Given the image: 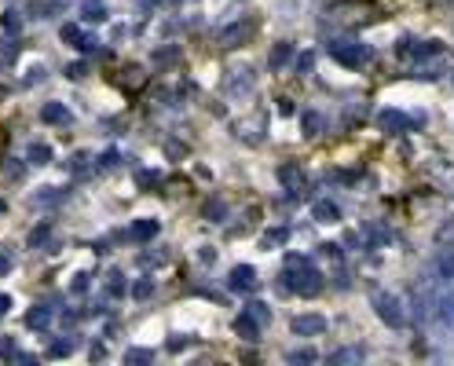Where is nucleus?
Segmentation results:
<instances>
[{
	"mask_svg": "<svg viewBox=\"0 0 454 366\" xmlns=\"http://www.w3.org/2000/svg\"><path fill=\"white\" fill-rule=\"evenodd\" d=\"M161 4H172V0H140V8H161Z\"/></svg>",
	"mask_w": 454,
	"mask_h": 366,
	"instance_id": "53",
	"label": "nucleus"
},
{
	"mask_svg": "<svg viewBox=\"0 0 454 366\" xmlns=\"http://www.w3.org/2000/svg\"><path fill=\"white\" fill-rule=\"evenodd\" d=\"M77 348V341L74 337H62V341H55L52 348H48V359H62V355H70Z\"/></svg>",
	"mask_w": 454,
	"mask_h": 366,
	"instance_id": "30",
	"label": "nucleus"
},
{
	"mask_svg": "<svg viewBox=\"0 0 454 366\" xmlns=\"http://www.w3.org/2000/svg\"><path fill=\"white\" fill-rule=\"evenodd\" d=\"M136 183L140 187H154L158 183V172H136Z\"/></svg>",
	"mask_w": 454,
	"mask_h": 366,
	"instance_id": "43",
	"label": "nucleus"
},
{
	"mask_svg": "<svg viewBox=\"0 0 454 366\" xmlns=\"http://www.w3.org/2000/svg\"><path fill=\"white\" fill-rule=\"evenodd\" d=\"M77 322V311H62V326H74Z\"/></svg>",
	"mask_w": 454,
	"mask_h": 366,
	"instance_id": "55",
	"label": "nucleus"
},
{
	"mask_svg": "<svg viewBox=\"0 0 454 366\" xmlns=\"http://www.w3.org/2000/svg\"><path fill=\"white\" fill-rule=\"evenodd\" d=\"M253 30H256L253 18H239V23H231V26L220 30V45H224V48H242L246 40L253 37Z\"/></svg>",
	"mask_w": 454,
	"mask_h": 366,
	"instance_id": "7",
	"label": "nucleus"
},
{
	"mask_svg": "<svg viewBox=\"0 0 454 366\" xmlns=\"http://www.w3.org/2000/svg\"><path fill=\"white\" fill-rule=\"evenodd\" d=\"M26 161H30V165H48V161H52V147H48V143H30Z\"/></svg>",
	"mask_w": 454,
	"mask_h": 366,
	"instance_id": "25",
	"label": "nucleus"
},
{
	"mask_svg": "<svg viewBox=\"0 0 454 366\" xmlns=\"http://www.w3.org/2000/svg\"><path fill=\"white\" fill-rule=\"evenodd\" d=\"M429 268L440 286H450L454 282V246H436V256H432Z\"/></svg>",
	"mask_w": 454,
	"mask_h": 366,
	"instance_id": "6",
	"label": "nucleus"
},
{
	"mask_svg": "<svg viewBox=\"0 0 454 366\" xmlns=\"http://www.w3.org/2000/svg\"><path fill=\"white\" fill-rule=\"evenodd\" d=\"M290 59H293V45H290V40H278V45L271 48V55H268V67L271 70H283Z\"/></svg>",
	"mask_w": 454,
	"mask_h": 366,
	"instance_id": "19",
	"label": "nucleus"
},
{
	"mask_svg": "<svg viewBox=\"0 0 454 366\" xmlns=\"http://www.w3.org/2000/svg\"><path fill=\"white\" fill-rule=\"evenodd\" d=\"M118 165V150H106V154L99 158V168H114Z\"/></svg>",
	"mask_w": 454,
	"mask_h": 366,
	"instance_id": "44",
	"label": "nucleus"
},
{
	"mask_svg": "<svg viewBox=\"0 0 454 366\" xmlns=\"http://www.w3.org/2000/svg\"><path fill=\"white\" fill-rule=\"evenodd\" d=\"M70 172H74V176H84V172H89V154H84V150L70 158Z\"/></svg>",
	"mask_w": 454,
	"mask_h": 366,
	"instance_id": "36",
	"label": "nucleus"
},
{
	"mask_svg": "<svg viewBox=\"0 0 454 366\" xmlns=\"http://www.w3.org/2000/svg\"><path fill=\"white\" fill-rule=\"evenodd\" d=\"M4 168H8V176H11V180L23 176V165H4Z\"/></svg>",
	"mask_w": 454,
	"mask_h": 366,
	"instance_id": "54",
	"label": "nucleus"
},
{
	"mask_svg": "<svg viewBox=\"0 0 454 366\" xmlns=\"http://www.w3.org/2000/svg\"><path fill=\"white\" fill-rule=\"evenodd\" d=\"M150 293H154V282H150V278H140V282L132 286V297H136V300H147Z\"/></svg>",
	"mask_w": 454,
	"mask_h": 366,
	"instance_id": "38",
	"label": "nucleus"
},
{
	"mask_svg": "<svg viewBox=\"0 0 454 366\" xmlns=\"http://www.w3.org/2000/svg\"><path fill=\"white\" fill-rule=\"evenodd\" d=\"M106 297H110V300L125 297V275H121V271H110V275H106Z\"/></svg>",
	"mask_w": 454,
	"mask_h": 366,
	"instance_id": "29",
	"label": "nucleus"
},
{
	"mask_svg": "<svg viewBox=\"0 0 454 366\" xmlns=\"http://www.w3.org/2000/svg\"><path fill=\"white\" fill-rule=\"evenodd\" d=\"M84 74H89V67H84V62H70V67H67V77H74V81H81Z\"/></svg>",
	"mask_w": 454,
	"mask_h": 366,
	"instance_id": "42",
	"label": "nucleus"
},
{
	"mask_svg": "<svg viewBox=\"0 0 454 366\" xmlns=\"http://www.w3.org/2000/svg\"><path fill=\"white\" fill-rule=\"evenodd\" d=\"M322 253H327V256H334V261H337V256H341V246H337V242H327V246H322Z\"/></svg>",
	"mask_w": 454,
	"mask_h": 366,
	"instance_id": "50",
	"label": "nucleus"
},
{
	"mask_svg": "<svg viewBox=\"0 0 454 366\" xmlns=\"http://www.w3.org/2000/svg\"><path fill=\"white\" fill-rule=\"evenodd\" d=\"M334 282H337L341 290H348V271H344V268H337V271H334Z\"/></svg>",
	"mask_w": 454,
	"mask_h": 366,
	"instance_id": "46",
	"label": "nucleus"
},
{
	"mask_svg": "<svg viewBox=\"0 0 454 366\" xmlns=\"http://www.w3.org/2000/svg\"><path fill=\"white\" fill-rule=\"evenodd\" d=\"M62 40H67L70 48H77V52H96V45H99V40H96L92 33H84L77 23H67V26H62Z\"/></svg>",
	"mask_w": 454,
	"mask_h": 366,
	"instance_id": "10",
	"label": "nucleus"
},
{
	"mask_svg": "<svg viewBox=\"0 0 454 366\" xmlns=\"http://www.w3.org/2000/svg\"><path fill=\"white\" fill-rule=\"evenodd\" d=\"M125 362H128V366H136V362H154V352H147V348H128V352H125Z\"/></svg>",
	"mask_w": 454,
	"mask_h": 366,
	"instance_id": "33",
	"label": "nucleus"
},
{
	"mask_svg": "<svg viewBox=\"0 0 454 366\" xmlns=\"http://www.w3.org/2000/svg\"><path fill=\"white\" fill-rule=\"evenodd\" d=\"M84 290H89V275H74V293H84Z\"/></svg>",
	"mask_w": 454,
	"mask_h": 366,
	"instance_id": "45",
	"label": "nucleus"
},
{
	"mask_svg": "<svg viewBox=\"0 0 454 366\" xmlns=\"http://www.w3.org/2000/svg\"><path fill=\"white\" fill-rule=\"evenodd\" d=\"M15 352H18L15 341L11 337H0V359H15Z\"/></svg>",
	"mask_w": 454,
	"mask_h": 366,
	"instance_id": "41",
	"label": "nucleus"
},
{
	"mask_svg": "<svg viewBox=\"0 0 454 366\" xmlns=\"http://www.w3.org/2000/svg\"><path fill=\"white\" fill-rule=\"evenodd\" d=\"M40 121H48V125H70V110L62 103H45V106H40Z\"/></svg>",
	"mask_w": 454,
	"mask_h": 366,
	"instance_id": "18",
	"label": "nucleus"
},
{
	"mask_svg": "<svg viewBox=\"0 0 454 366\" xmlns=\"http://www.w3.org/2000/svg\"><path fill=\"white\" fill-rule=\"evenodd\" d=\"M374 311H378V319L385 322V326H392V330L407 326V304H403L396 293L378 290V293H374Z\"/></svg>",
	"mask_w": 454,
	"mask_h": 366,
	"instance_id": "3",
	"label": "nucleus"
},
{
	"mask_svg": "<svg viewBox=\"0 0 454 366\" xmlns=\"http://www.w3.org/2000/svg\"><path fill=\"white\" fill-rule=\"evenodd\" d=\"M322 290V275L319 268L300 253H286V271L278 278V293H300V297H315Z\"/></svg>",
	"mask_w": 454,
	"mask_h": 366,
	"instance_id": "1",
	"label": "nucleus"
},
{
	"mask_svg": "<svg viewBox=\"0 0 454 366\" xmlns=\"http://www.w3.org/2000/svg\"><path fill=\"white\" fill-rule=\"evenodd\" d=\"M432 242H436V246H454V217L440 220L436 234H432Z\"/></svg>",
	"mask_w": 454,
	"mask_h": 366,
	"instance_id": "28",
	"label": "nucleus"
},
{
	"mask_svg": "<svg viewBox=\"0 0 454 366\" xmlns=\"http://www.w3.org/2000/svg\"><path fill=\"white\" fill-rule=\"evenodd\" d=\"M62 11H67V0H33V4H30L33 18H55Z\"/></svg>",
	"mask_w": 454,
	"mask_h": 366,
	"instance_id": "15",
	"label": "nucleus"
},
{
	"mask_svg": "<svg viewBox=\"0 0 454 366\" xmlns=\"http://www.w3.org/2000/svg\"><path fill=\"white\" fill-rule=\"evenodd\" d=\"M227 290H234V293H253V290H256V268H253V264L231 268V275H227Z\"/></svg>",
	"mask_w": 454,
	"mask_h": 366,
	"instance_id": "9",
	"label": "nucleus"
},
{
	"mask_svg": "<svg viewBox=\"0 0 454 366\" xmlns=\"http://www.w3.org/2000/svg\"><path fill=\"white\" fill-rule=\"evenodd\" d=\"M48 242H52V224H37L30 231V249H48Z\"/></svg>",
	"mask_w": 454,
	"mask_h": 366,
	"instance_id": "26",
	"label": "nucleus"
},
{
	"mask_svg": "<svg viewBox=\"0 0 454 366\" xmlns=\"http://www.w3.org/2000/svg\"><path fill=\"white\" fill-rule=\"evenodd\" d=\"M8 311H11V297L0 293V315H8Z\"/></svg>",
	"mask_w": 454,
	"mask_h": 366,
	"instance_id": "51",
	"label": "nucleus"
},
{
	"mask_svg": "<svg viewBox=\"0 0 454 366\" xmlns=\"http://www.w3.org/2000/svg\"><path fill=\"white\" fill-rule=\"evenodd\" d=\"M234 333H239L242 341H256V337H261V322L249 319V315L242 311L239 319H234Z\"/></svg>",
	"mask_w": 454,
	"mask_h": 366,
	"instance_id": "22",
	"label": "nucleus"
},
{
	"mask_svg": "<svg viewBox=\"0 0 454 366\" xmlns=\"http://www.w3.org/2000/svg\"><path fill=\"white\" fill-rule=\"evenodd\" d=\"M227 96H242V92H249L253 88V70L249 67H239V70H231V77H227Z\"/></svg>",
	"mask_w": 454,
	"mask_h": 366,
	"instance_id": "13",
	"label": "nucleus"
},
{
	"mask_svg": "<svg viewBox=\"0 0 454 366\" xmlns=\"http://www.w3.org/2000/svg\"><path fill=\"white\" fill-rule=\"evenodd\" d=\"M158 234V220H136L132 227H128V239L132 242H150Z\"/></svg>",
	"mask_w": 454,
	"mask_h": 366,
	"instance_id": "21",
	"label": "nucleus"
},
{
	"mask_svg": "<svg viewBox=\"0 0 454 366\" xmlns=\"http://www.w3.org/2000/svg\"><path fill=\"white\" fill-rule=\"evenodd\" d=\"M440 52H443L440 40H414V37L396 40V55L399 59H432V55H440Z\"/></svg>",
	"mask_w": 454,
	"mask_h": 366,
	"instance_id": "5",
	"label": "nucleus"
},
{
	"mask_svg": "<svg viewBox=\"0 0 454 366\" xmlns=\"http://www.w3.org/2000/svg\"><path fill=\"white\" fill-rule=\"evenodd\" d=\"M224 217H227V205H224V202H209V205H205V220L220 224Z\"/></svg>",
	"mask_w": 454,
	"mask_h": 366,
	"instance_id": "35",
	"label": "nucleus"
},
{
	"mask_svg": "<svg viewBox=\"0 0 454 366\" xmlns=\"http://www.w3.org/2000/svg\"><path fill=\"white\" fill-rule=\"evenodd\" d=\"M312 67H315V55H312V52L297 55V74H312Z\"/></svg>",
	"mask_w": 454,
	"mask_h": 366,
	"instance_id": "40",
	"label": "nucleus"
},
{
	"mask_svg": "<svg viewBox=\"0 0 454 366\" xmlns=\"http://www.w3.org/2000/svg\"><path fill=\"white\" fill-rule=\"evenodd\" d=\"M286 359H290V362H315L319 352H315V348H297V352H290Z\"/></svg>",
	"mask_w": 454,
	"mask_h": 366,
	"instance_id": "37",
	"label": "nucleus"
},
{
	"mask_svg": "<svg viewBox=\"0 0 454 366\" xmlns=\"http://www.w3.org/2000/svg\"><path fill=\"white\" fill-rule=\"evenodd\" d=\"M176 59V48H165V52H158V62H172Z\"/></svg>",
	"mask_w": 454,
	"mask_h": 366,
	"instance_id": "52",
	"label": "nucleus"
},
{
	"mask_svg": "<svg viewBox=\"0 0 454 366\" xmlns=\"http://www.w3.org/2000/svg\"><path fill=\"white\" fill-rule=\"evenodd\" d=\"M327 330V319L322 315H297L293 319V333H300V337H312V333H322Z\"/></svg>",
	"mask_w": 454,
	"mask_h": 366,
	"instance_id": "14",
	"label": "nucleus"
},
{
	"mask_svg": "<svg viewBox=\"0 0 454 366\" xmlns=\"http://www.w3.org/2000/svg\"><path fill=\"white\" fill-rule=\"evenodd\" d=\"M363 234H366V242H370V249H374V246H385V242H392V231H388L381 220H366V224H363Z\"/></svg>",
	"mask_w": 454,
	"mask_h": 366,
	"instance_id": "16",
	"label": "nucleus"
},
{
	"mask_svg": "<svg viewBox=\"0 0 454 366\" xmlns=\"http://www.w3.org/2000/svg\"><path fill=\"white\" fill-rule=\"evenodd\" d=\"M15 268V256H11V249L8 246H0V275H8Z\"/></svg>",
	"mask_w": 454,
	"mask_h": 366,
	"instance_id": "39",
	"label": "nucleus"
},
{
	"mask_svg": "<svg viewBox=\"0 0 454 366\" xmlns=\"http://www.w3.org/2000/svg\"><path fill=\"white\" fill-rule=\"evenodd\" d=\"M0 26H4V33H11V37H15V33H18V26H23V18H18V11H15V8H8L4 15H0Z\"/></svg>",
	"mask_w": 454,
	"mask_h": 366,
	"instance_id": "31",
	"label": "nucleus"
},
{
	"mask_svg": "<svg viewBox=\"0 0 454 366\" xmlns=\"http://www.w3.org/2000/svg\"><path fill=\"white\" fill-rule=\"evenodd\" d=\"M330 55H334V62H341V67L359 70V67L370 62L374 52H370V45H363L356 37H337V40H330Z\"/></svg>",
	"mask_w": 454,
	"mask_h": 366,
	"instance_id": "2",
	"label": "nucleus"
},
{
	"mask_svg": "<svg viewBox=\"0 0 454 366\" xmlns=\"http://www.w3.org/2000/svg\"><path fill=\"white\" fill-rule=\"evenodd\" d=\"M0 212H4V202H0Z\"/></svg>",
	"mask_w": 454,
	"mask_h": 366,
	"instance_id": "56",
	"label": "nucleus"
},
{
	"mask_svg": "<svg viewBox=\"0 0 454 366\" xmlns=\"http://www.w3.org/2000/svg\"><path fill=\"white\" fill-rule=\"evenodd\" d=\"M246 315H249V319H256V322H261V326H264V322L271 319L268 304H261V300H249V304H246Z\"/></svg>",
	"mask_w": 454,
	"mask_h": 366,
	"instance_id": "32",
	"label": "nucleus"
},
{
	"mask_svg": "<svg viewBox=\"0 0 454 366\" xmlns=\"http://www.w3.org/2000/svg\"><path fill=\"white\" fill-rule=\"evenodd\" d=\"M26 326L30 330H48L52 326V304H33L26 311Z\"/></svg>",
	"mask_w": 454,
	"mask_h": 366,
	"instance_id": "17",
	"label": "nucleus"
},
{
	"mask_svg": "<svg viewBox=\"0 0 454 366\" xmlns=\"http://www.w3.org/2000/svg\"><path fill=\"white\" fill-rule=\"evenodd\" d=\"M312 220H319V224H341V205L330 202V198L312 202Z\"/></svg>",
	"mask_w": 454,
	"mask_h": 366,
	"instance_id": "12",
	"label": "nucleus"
},
{
	"mask_svg": "<svg viewBox=\"0 0 454 366\" xmlns=\"http://www.w3.org/2000/svg\"><path fill=\"white\" fill-rule=\"evenodd\" d=\"M278 114L290 118V114H293V99H278Z\"/></svg>",
	"mask_w": 454,
	"mask_h": 366,
	"instance_id": "48",
	"label": "nucleus"
},
{
	"mask_svg": "<svg viewBox=\"0 0 454 366\" xmlns=\"http://www.w3.org/2000/svg\"><path fill=\"white\" fill-rule=\"evenodd\" d=\"M363 359H366V348H359V344H356V348H337V352L330 355L334 366H356V362H363Z\"/></svg>",
	"mask_w": 454,
	"mask_h": 366,
	"instance_id": "20",
	"label": "nucleus"
},
{
	"mask_svg": "<svg viewBox=\"0 0 454 366\" xmlns=\"http://www.w3.org/2000/svg\"><path fill=\"white\" fill-rule=\"evenodd\" d=\"M286 242H290V227H286V224H278V227L264 231V239H261L264 249H278V246H286Z\"/></svg>",
	"mask_w": 454,
	"mask_h": 366,
	"instance_id": "23",
	"label": "nucleus"
},
{
	"mask_svg": "<svg viewBox=\"0 0 454 366\" xmlns=\"http://www.w3.org/2000/svg\"><path fill=\"white\" fill-rule=\"evenodd\" d=\"M18 59V40L8 33V37H0V67H11V62Z\"/></svg>",
	"mask_w": 454,
	"mask_h": 366,
	"instance_id": "24",
	"label": "nucleus"
},
{
	"mask_svg": "<svg viewBox=\"0 0 454 366\" xmlns=\"http://www.w3.org/2000/svg\"><path fill=\"white\" fill-rule=\"evenodd\" d=\"M187 344H191L187 337H172V341H169V352H180V348H187Z\"/></svg>",
	"mask_w": 454,
	"mask_h": 366,
	"instance_id": "47",
	"label": "nucleus"
},
{
	"mask_svg": "<svg viewBox=\"0 0 454 366\" xmlns=\"http://www.w3.org/2000/svg\"><path fill=\"white\" fill-rule=\"evenodd\" d=\"M33 81H45V67H33V70H30L26 84H33Z\"/></svg>",
	"mask_w": 454,
	"mask_h": 366,
	"instance_id": "49",
	"label": "nucleus"
},
{
	"mask_svg": "<svg viewBox=\"0 0 454 366\" xmlns=\"http://www.w3.org/2000/svg\"><path fill=\"white\" fill-rule=\"evenodd\" d=\"M319 132H322V114H315V110L305 114V136L312 139V136H319Z\"/></svg>",
	"mask_w": 454,
	"mask_h": 366,
	"instance_id": "34",
	"label": "nucleus"
},
{
	"mask_svg": "<svg viewBox=\"0 0 454 366\" xmlns=\"http://www.w3.org/2000/svg\"><path fill=\"white\" fill-rule=\"evenodd\" d=\"M432 315H436L447 330H454V282L447 293H436V308H432Z\"/></svg>",
	"mask_w": 454,
	"mask_h": 366,
	"instance_id": "11",
	"label": "nucleus"
},
{
	"mask_svg": "<svg viewBox=\"0 0 454 366\" xmlns=\"http://www.w3.org/2000/svg\"><path fill=\"white\" fill-rule=\"evenodd\" d=\"M378 125L385 128L388 136H407V132H414V121H410L403 110H381V114H378Z\"/></svg>",
	"mask_w": 454,
	"mask_h": 366,
	"instance_id": "8",
	"label": "nucleus"
},
{
	"mask_svg": "<svg viewBox=\"0 0 454 366\" xmlns=\"http://www.w3.org/2000/svg\"><path fill=\"white\" fill-rule=\"evenodd\" d=\"M278 183H283L286 190V198H300L308 190V176H305V168H300L297 161H286V165H278Z\"/></svg>",
	"mask_w": 454,
	"mask_h": 366,
	"instance_id": "4",
	"label": "nucleus"
},
{
	"mask_svg": "<svg viewBox=\"0 0 454 366\" xmlns=\"http://www.w3.org/2000/svg\"><path fill=\"white\" fill-rule=\"evenodd\" d=\"M81 18H84V23H106V4H99V0H89V4L81 8Z\"/></svg>",
	"mask_w": 454,
	"mask_h": 366,
	"instance_id": "27",
	"label": "nucleus"
}]
</instances>
